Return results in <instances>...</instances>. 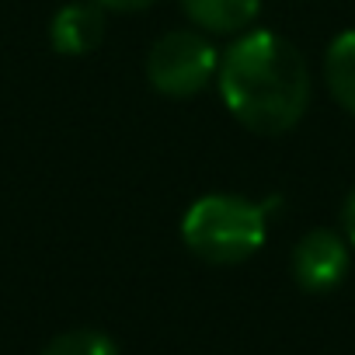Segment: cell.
<instances>
[{"label":"cell","mask_w":355,"mask_h":355,"mask_svg":"<svg viewBox=\"0 0 355 355\" xmlns=\"http://www.w3.org/2000/svg\"><path fill=\"white\" fill-rule=\"evenodd\" d=\"M216 87L227 112L254 136L289 132L306 115L313 94L300 49L268 28H248L220 53Z\"/></svg>","instance_id":"1"},{"label":"cell","mask_w":355,"mask_h":355,"mask_svg":"<svg viewBox=\"0 0 355 355\" xmlns=\"http://www.w3.org/2000/svg\"><path fill=\"white\" fill-rule=\"evenodd\" d=\"M275 206V199L254 202L230 192L202 196L182 216V241L206 265H241L261 251Z\"/></svg>","instance_id":"2"},{"label":"cell","mask_w":355,"mask_h":355,"mask_svg":"<svg viewBox=\"0 0 355 355\" xmlns=\"http://www.w3.org/2000/svg\"><path fill=\"white\" fill-rule=\"evenodd\" d=\"M220 73V49L202 28H171L146 53V80L164 98H196Z\"/></svg>","instance_id":"3"},{"label":"cell","mask_w":355,"mask_h":355,"mask_svg":"<svg viewBox=\"0 0 355 355\" xmlns=\"http://www.w3.org/2000/svg\"><path fill=\"white\" fill-rule=\"evenodd\" d=\"M348 268H352V244L345 234L327 230V227L306 230L289 251V272L303 293L338 289L345 282Z\"/></svg>","instance_id":"4"},{"label":"cell","mask_w":355,"mask_h":355,"mask_svg":"<svg viewBox=\"0 0 355 355\" xmlns=\"http://www.w3.org/2000/svg\"><path fill=\"white\" fill-rule=\"evenodd\" d=\"M49 42L60 56H87L105 42V8L94 0H70L49 21Z\"/></svg>","instance_id":"5"},{"label":"cell","mask_w":355,"mask_h":355,"mask_svg":"<svg viewBox=\"0 0 355 355\" xmlns=\"http://www.w3.org/2000/svg\"><path fill=\"white\" fill-rule=\"evenodd\" d=\"M182 11L189 15V21L196 28H202L206 35H227L237 39L248 28H254L258 15H261V0H178Z\"/></svg>","instance_id":"6"},{"label":"cell","mask_w":355,"mask_h":355,"mask_svg":"<svg viewBox=\"0 0 355 355\" xmlns=\"http://www.w3.org/2000/svg\"><path fill=\"white\" fill-rule=\"evenodd\" d=\"M324 80H327L331 98H334L348 115H355V28H352V32H341V35L327 46Z\"/></svg>","instance_id":"7"},{"label":"cell","mask_w":355,"mask_h":355,"mask_svg":"<svg viewBox=\"0 0 355 355\" xmlns=\"http://www.w3.org/2000/svg\"><path fill=\"white\" fill-rule=\"evenodd\" d=\"M39 355H119V345L98 327H73L56 334Z\"/></svg>","instance_id":"8"},{"label":"cell","mask_w":355,"mask_h":355,"mask_svg":"<svg viewBox=\"0 0 355 355\" xmlns=\"http://www.w3.org/2000/svg\"><path fill=\"white\" fill-rule=\"evenodd\" d=\"M94 4H101L105 11H146V8H153L157 0H94Z\"/></svg>","instance_id":"9"},{"label":"cell","mask_w":355,"mask_h":355,"mask_svg":"<svg viewBox=\"0 0 355 355\" xmlns=\"http://www.w3.org/2000/svg\"><path fill=\"white\" fill-rule=\"evenodd\" d=\"M341 234L348 237L352 251H355V192L345 199V209H341Z\"/></svg>","instance_id":"10"}]
</instances>
